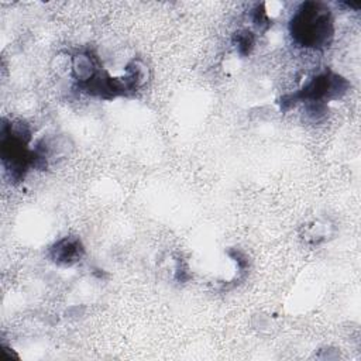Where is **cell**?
I'll return each mask as SVG.
<instances>
[{
  "label": "cell",
  "instance_id": "cell-1",
  "mask_svg": "<svg viewBox=\"0 0 361 361\" xmlns=\"http://www.w3.org/2000/svg\"><path fill=\"white\" fill-rule=\"evenodd\" d=\"M290 35L300 47L323 48L331 42L333 20L323 3H303L289 24Z\"/></svg>",
  "mask_w": 361,
  "mask_h": 361
},
{
  "label": "cell",
  "instance_id": "cell-2",
  "mask_svg": "<svg viewBox=\"0 0 361 361\" xmlns=\"http://www.w3.org/2000/svg\"><path fill=\"white\" fill-rule=\"evenodd\" d=\"M83 255V247L80 240L75 237H63L51 247V258L56 264L72 265Z\"/></svg>",
  "mask_w": 361,
  "mask_h": 361
},
{
  "label": "cell",
  "instance_id": "cell-4",
  "mask_svg": "<svg viewBox=\"0 0 361 361\" xmlns=\"http://www.w3.org/2000/svg\"><path fill=\"white\" fill-rule=\"evenodd\" d=\"M252 44H254V37L250 31H244V32H240L237 34V49L245 55L251 51L252 48Z\"/></svg>",
  "mask_w": 361,
  "mask_h": 361
},
{
  "label": "cell",
  "instance_id": "cell-3",
  "mask_svg": "<svg viewBox=\"0 0 361 361\" xmlns=\"http://www.w3.org/2000/svg\"><path fill=\"white\" fill-rule=\"evenodd\" d=\"M72 72L76 80H79V85H85L99 72V66L92 55L78 54L72 61Z\"/></svg>",
  "mask_w": 361,
  "mask_h": 361
}]
</instances>
